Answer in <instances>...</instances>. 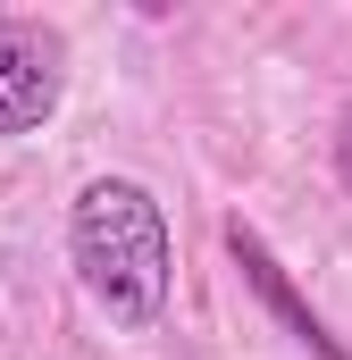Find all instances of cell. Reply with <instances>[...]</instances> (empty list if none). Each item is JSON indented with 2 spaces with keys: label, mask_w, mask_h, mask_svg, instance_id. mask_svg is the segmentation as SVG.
<instances>
[{
  "label": "cell",
  "mask_w": 352,
  "mask_h": 360,
  "mask_svg": "<svg viewBox=\"0 0 352 360\" xmlns=\"http://www.w3.org/2000/svg\"><path fill=\"white\" fill-rule=\"evenodd\" d=\"M59 34H42V25H0V134H34V126H51V109H59Z\"/></svg>",
  "instance_id": "2"
},
{
  "label": "cell",
  "mask_w": 352,
  "mask_h": 360,
  "mask_svg": "<svg viewBox=\"0 0 352 360\" xmlns=\"http://www.w3.org/2000/svg\"><path fill=\"white\" fill-rule=\"evenodd\" d=\"M68 252H76V276L84 293L118 319V327H160L176 285V243L160 201L134 176H92L68 210Z\"/></svg>",
  "instance_id": "1"
},
{
  "label": "cell",
  "mask_w": 352,
  "mask_h": 360,
  "mask_svg": "<svg viewBox=\"0 0 352 360\" xmlns=\"http://www.w3.org/2000/svg\"><path fill=\"white\" fill-rule=\"evenodd\" d=\"M227 252L244 260V276L260 285V302H268V310H277V319H285V327H294V335H302V344H310V352H327V360H352L344 344H336V335H327V327H319V319H310V310L294 302V285H285V269L268 260V243H260V235H252V226H244V218L227 226Z\"/></svg>",
  "instance_id": "3"
}]
</instances>
